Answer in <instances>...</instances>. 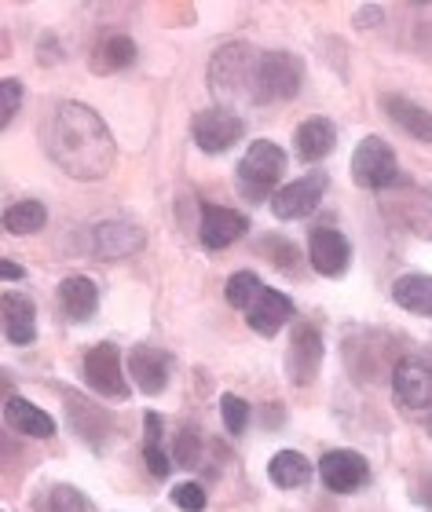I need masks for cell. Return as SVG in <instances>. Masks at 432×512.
I'll use <instances>...</instances> for the list:
<instances>
[{
	"mask_svg": "<svg viewBox=\"0 0 432 512\" xmlns=\"http://www.w3.org/2000/svg\"><path fill=\"white\" fill-rule=\"evenodd\" d=\"M41 143L48 150V158L77 183L103 180L118 161L110 128L85 103H55L41 128Z\"/></svg>",
	"mask_w": 432,
	"mask_h": 512,
	"instance_id": "cell-1",
	"label": "cell"
},
{
	"mask_svg": "<svg viewBox=\"0 0 432 512\" xmlns=\"http://www.w3.org/2000/svg\"><path fill=\"white\" fill-rule=\"evenodd\" d=\"M264 52H257L253 44L235 41L224 44L209 63V88L220 99V107L235 110L246 103H257V74Z\"/></svg>",
	"mask_w": 432,
	"mask_h": 512,
	"instance_id": "cell-2",
	"label": "cell"
},
{
	"mask_svg": "<svg viewBox=\"0 0 432 512\" xmlns=\"http://www.w3.org/2000/svg\"><path fill=\"white\" fill-rule=\"evenodd\" d=\"M282 172H286V154H282V147H275L271 139H257V143H249V150L242 154V161H238L235 183H238V191H242V198L264 202V198L275 191V183L282 180Z\"/></svg>",
	"mask_w": 432,
	"mask_h": 512,
	"instance_id": "cell-3",
	"label": "cell"
},
{
	"mask_svg": "<svg viewBox=\"0 0 432 512\" xmlns=\"http://www.w3.org/2000/svg\"><path fill=\"white\" fill-rule=\"evenodd\" d=\"M352 180L356 187H367V191H389L400 183V165H396V154L381 136H367L352 154Z\"/></svg>",
	"mask_w": 432,
	"mask_h": 512,
	"instance_id": "cell-4",
	"label": "cell"
},
{
	"mask_svg": "<svg viewBox=\"0 0 432 512\" xmlns=\"http://www.w3.org/2000/svg\"><path fill=\"white\" fill-rule=\"evenodd\" d=\"M304 63L290 52H264L257 74V103H286L301 92Z\"/></svg>",
	"mask_w": 432,
	"mask_h": 512,
	"instance_id": "cell-5",
	"label": "cell"
},
{
	"mask_svg": "<svg viewBox=\"0 0 432 512\" xmlns=\"http://www.w3.org/2000/svg\"><path fill=\"white\" fill-rule=\"evenodd\" d=\"M326 194V172H308V176H297L293 183L279 187L271 194V213L279 220H304L319 209Z\"/></svg>",
	"mask_w": 432,
	"mask_h": 512,
	"instance_id": "cell-6",
	"label": "cell"
},
{
	"mask_svg": "<svg viewBox=\"0 0 432 512\" xmlns=\"http://www.w3.org/2000/svg\"><path fill=\"white\" fill-rule=\"evenodd\" d=\"M85 381L92 392L107 395V399H125L129 395V381L121 370V352L114 344H96L85 355Z\"/></svg>",
	"mask_w": 432,
	"mask_h": 512,
	"instance_id": "cell-7",
	"label": "cell"
},
{
	"mask_svg": "<svg viewBox=\"0 0 432 512\" xmlns=\"http://www.w3.org/2000/svg\"><path fill=\"white\" fill-rule=\"evenodd\" d=\"M242 132H246L242 118L227 107L202 110L195 118V125H191V136H195V143L206 150V154H224L227 147H235L238 139H242Z\"/></svg>",
	"mask_w": 432,
	"mask_h": 512,
	"instance_id": "cell-8",
	"label": "cell"
},
{
	"mask_svg": "<svg viewBox=\"0 0 432 512\" xmlns=\"http://www.w3.org/2000/svg\"><path fill=\"white\" fill-rule=\"evenodd\" d=\"M319 476H323L326 491L334 494H356L359 487H367L370 465L356 450H326L319 461Z\"/></svg>",
	"mask_w": 432,
	"mask_h": 512,
	"instance_id": "cell-9",
	"label": "cell"
},
{
	"mask_svg": "<svg viewBox=\"0 0 432 512\" xmlns=\"http://www.w3.org/2000/svg\"><path fill=\"white\" fill-rule=\"evenodd\" d=\"M392 392L407 410H429L432 406V366L418 355H403L392 370Z\"/></svg>",
	"mask_w": 432,
	"mask_h": 512,
	"instance_id": "cell-10",
	"label": "cell"
},
{
	"mask_svg": "<svg viewBox=\"0 0 432 512\" xmlns=\"http://www.w3.org/2000/svg\"><path fill=\"white\" fill-rule=\"evenodd\" d=\"M249 231V216L238 213V209H227V205H206L202 209V224H198V238L206 249H227L235 246L238 238Z\"/></svg>",
	"mask_w": 432,
	"mask_h": 512,
	"instance_id": "cell-11",
	"label": "cell"
},
{
	"mask_svg": "<svg viewBox=\"0 0 432 512\" xmlns=\"http://www.w3.org/2000/svg\"><path fill=\"white\" fill-rule=\"evenodd\" d=\"M308 256H312V267L319 275L341 278L348 271V260H352V246L337 227H315L308 238Z\"/></svg>",
	"mask_w": 432,
	"mask_h": 512,
	"instance_id": "cell-12",
	"label": "cell"
},
{
	"mask_svg": "<svg viewBox=\"0 0 432 512\" xmlns=\"http://www.w3.org/2000/svg\"><path fill=\"white\" fill-rule=\"evenodd\" d=\"M143 231L129 220H107L92 231V253L103 256V260H121V256H132L143 249Z\"/></svg>",
	"mask_w": 432,
	"mask_h": 512,
	"instance_id": "cell-13",
	"label": "cell"
},
{
	"mask_svg": "<svg viewBox=\"0 0 432 512\" xmlns=\"http://www.w3.org/2000/svg\"><path fill=\"white\" fill-rule=\"evenodd\" d=\"M319 366H323V337L312 330V326H301V330L293 333V344H290V355H286V370H290V381L293 384H312L315 374H319Z\"/></svg>",
	"mask_w": 432,
	"mask_h": 512,
	"instance_id": "cell-14",
	"label": "cell"
},
{
	"mask_svg": "<svg viewBox=\"0 0 432 512\" xmlns=\"http://www.w3.org/2000/svg\"><path fill=\"white\" fill-rule=\"evenodd\" d=\"M290 319H293V300L286 293H279V289H260V297L246 311L249 330L260 333V337H275Z\"/></svg>",
	"mask_w": 432,
	"mask_h": 512,
	"instance_id": "cell-15",
	"label": "cell"
},
{
	"mask_svg": "<svg viewBox=\"0 0 432 512\" xmlns=\"http://www.w3.org/2000/svg\"><path fill=\"white\" fill-rule=\"evenodd\" d=\"M169 370H173V359H169L165 352H158V348H147V344L132 348L129 374H132V381L140 384V392L162 395L165 384H169Z\"/></svg>",
	"mask_w": 432,
	"mask_h": 512,
	"instance_id": "cell-16",
	"label": "cell"
},
{
	"mask_svg": "<svg viewBox=\"0 0 432 512\" xmlns=\"http://www.w3.org/2000/svg\"><path fill=\"white\" fill-rule=\"evenodd\" d=\"M59 308L70 322H88L99 311V289L92 278L70 275L59 282Z\"/></svg>",
	"mask_w": 432,
	"mask_h": 512,
	"instance_id": "cell-17",
	"label": "cell"
},
{
	"mask_svg": "<svg viewBox=\"0 0 432 512\" xmlns=\"http://www.w3.org/2000/svg\"><path fill=\"white\" fill-rule=\"evenodd\" d=\"M0 311H4V333L11 344H30L37 337V311L33 300L22 293H4L0 297Z\"/></svg>",
	"mask_w": 432,
	"mask_h": 512,
	"instance_id": "cell-18",
	"label": "cell"
},
{
	"mask_svg": "<svg viewBox=\"0 0 432 512\" xmlns=\"http://www.w3.org/2000/svg\"><path fill=\"white\" fill-rule=\"evenodd\" d=\"M4 417H8V425L15 432L30 439H52L55 436V421L44 414L41 406H33L30 399H22V395H11L8 403H4Z\"/></svg>",
	"mask_w": 432,
	"mask_h": 512,
	"instance_id": "cell-19",
	"label": "cell"
},
{
	"mask_svg": "<svg viewBox=\"0 0 432 512\" xmlns=\"http://www.w3.org/2000/svg\"><path fill=\"white\" fill-rule=\"evenodd\" d=\"M293 143H297V154L304 161H323L326 154H334L337 147V128L330 118H308L297 132H293Z\"/></svg>",
	"mask_w": 432,
	"mask_h": 512,
	"instance_id": "cell-20",
	"label": "cell"
},
{
	"mask_svg": "<svg viewBox=\"0 0 432 512\" xmlns=\"http://www.w3.org/2000/svg\"><path fill=\"white\" fill-rule=\"evenodd\" d=\"M385 110H389V118L396 121L407 136L432 143V110L418 107L414 99H403V96H385Z\"/></svg>",
	"mask_w": 432,
	"mask_h": 512,
	"instance_id": "cell-21",
	"label": "cell"
},
{
	"mask_svg": "<svg viewBox=\"0 0 432 512\" xmlns=\"http://www.w3.org/2000/svg\"><path fill=\"white\" fill-rule=\"evenodd\" d=\"M392 300L411 315L432 319V275H400L392 282Z\"/></svg>",
	"mask_w": 432,
	"mask_h": 512,
	"instance_id": "cell-22",
	"label": "cell"
},
{
	"mask_svg": "<svg viewBox=\"0 0 432 512\" xmlns=\"http://www.w3.org/2000/svg\"><path fill=\"white\" fill-rule=\"evenodd\" d=\"M268 476L282 491H297V487H304V483L312 480V461L304 458L301 450H279L268 461Z\"/></svg>",
	"mask_w": 432,
	"mask_h": 512,
	"instance_id": "cell-23",
	"label": "cell"
},
{
	"mask_svg": "<svg viewBox=\"0 0 432 512\" xmlns=\"http://www.w3.org/2000/svg\"><path fill=\"white\" fill-rule=\"evenodd\" d=\"M143 461H147L154 480H165L169 469H173V461H169V454L162 447V417L158 414L143 417Z\"/></svg>",
	"mask_w": 432,
	"mask_h": 512,
	"instance_id": "cell-24",
	"label": "cell"
},
{
	"mask_svg": "<svg viewBox=\"0 0 432 512\" xmlns=\"http://www.w3.org/2000/svg\"><path fill=\"white\" fill-rule=\"evenodd\" d=\"M411 198H414V205L392 202V205H396V220H400L403 227L418 231L422 238H432V191H422V187H414Z\"/></svg>",
	"mask_w": 432,
	"mask_h": 512,
	"instance_id": "cell-25",
	"label": "cell"
},
{
	"mask_svg": "<svg viewBox=\"0 0 432 512\" xmlns=\"http://www.w3.org/2000/svg\"><path fill=\"white\" fill-rule=\"evenodd\" d=\"M136 63V44L129 41V37H121V33H110L107 41L96 48V59H92V66H96L99 74H110V70H125V66Z\"/></svg>",
	"mask_w": 432,
	"mask_h": 512,
	"instance_id": "cell-26",
	"label": "cell"
},
{
	"mask_svg": "<svg viewBox=\"0 0 432 512\" xmlns=\"http://www.w3.org/2000/svg\"><path fill=\"white\" fill-rule=\"evenodd\" d=\"M48 224V213H44L41 202H15L8 205V213H4V227H8V235H37L41 227Z\"/></svg>",
	"mask_w": 432,
	"mask_h": 512,
	"instance_id": "cell-27",
	"label": "cell"
},
{
	"mask_svg": "<svg viewBox=\"0 0 432 512\" xmlns=\"http://www.w3.org/2000/svg\"><path fill=\"white\" fill-rule=\"evenodd\" d=\"M37 512H92L88 498L77 487H66V483H55L37 498Z\"/></svg>",
	"mask_w": 432,
	"mask_h": 512,
	"instance_id": "cell-28",
	"label": "cell"
},
{
	"mask_svg": "<svg viewBox=\"0 0 432 512\" xmlns=\"http://www.w3.org/2000/svg\"><path fill=\"white\" fill-rule=\"evenodd\" d=\"M260 278L253 275V271H238V275H231L227 278V286H224V297H227V304L231 308H238V311H249V304L260 297Z\"/></svg>",
	"mask_w": 432,
	"mask_h": 512,
	"instance_id": "cell-29",
	"label": "cell"
},
{
	"mask_svg": "<svg viewBox=\"0 0 432 512\" xmlns=\"http://www.w3.org/2000/svg\"><path fill=\"white\" fill-rule=\"evenodd\" d=\"M220 414H224V428L231 436H242L249 428V403L238 399L235 392H227L224 399H220Z\"/></svg>",
	"mask_w": 432,
	"mask_h": 512,
	"instance_id": "cell-30",
	"label": "cell"
},
{
	"mask_svg": "<svg viewBox=\"0 0 432 512\" xmlns=\"http://www.w3.org/2000/svg\"><path fill=\"white\" fill-rule=\"evenodd\" d=\"M198 454H202V436H198V428H184V432L176 436L173 458L180 461V469H195Z\"/></svg>",
	"mask_w": 432,
	"mask_h": 512,
	"instance_id": "cell-31",
	"label": "cell"
},
{
	"mask_svg": "<svg viewBox=\"0 0 432 512\" xmlns=\"http://www.w3.org/2000/svg\"><path fill=\"white\" fill-rule=\"evenodd\" d=\"M19 107H22V81H15V77L0 81V125H11Z\"/></svg>",
	"mask_w": 432,
	"mask_h": 512,
	"instance_id": "cell-32",
	"label": "cell"
},
{
	"mask_svg": "<svg viewBox=\"0 0 432 512\" xmlns=\"http://www.w3.org/2000/svg\"><path fill=\"white\" fill-rule=\"evenodd\" d=\"M173 505L184 512H206V491L198 483H180L173 487Z\"/></svg>",
	"mask_w": 432,
	"mask_h": 512,
	"instance_id": "cell-33",
	"label": "cell"
},
{
	"mask_svg": "<svg viewBox=\"0 0 432 512\" xmlns=\"http://www.w3.org/2000/svg\"><path fill=\"white\" fill-rule=\"evenodd\" d=\"M264 253L275 260L279 271H297V267H293L297 264V246H290L286 238H268V242H264Z\"/></svg>",
	"mask_w": 432,
	"mask_h": 512,
	"instance_id": "cell-34",
	"label": "cell"
},
{
	"mask_svg": "<svg viewBox=\"0 0 432 512\" xmlns=\"http://www.w3.org/2000/svg\"><path fill=\"white\" fill-rule=\"evenodd\" d=\"M378 22H385V8L367 4V8L356 11V30H370V26H378Z\"/></svg>",
	"mask_w": 432,
	"mask_h": 512,
	"instance_id": "cell-35",
	"label": "cell"
},
{
	"mask_svg": "<svg viewBox=\"0 0 432 512\" xmlns=\"http://www.w3.org/2000/svg\"><path fill=\"white\" fill-rule=\"evenodd\" d=\"M0 275L8 278V282H19V278H22V267L15 264V260H0Z\"/></svg>",
	"mask_w": 432,
	"mask_h": 512,
	"instance_id": "cell-36",
	"label": "cell"
},
{
	"mask_svg": "<svg viewBox=\"0 0 432 512\" xmlns=\"http://www.w3.org/2000/svg\"><path fill=\"white\" fill-rule=\"evenodd\" d=\"M418 498H422V502L432 509V480H429V483H422V491H418Z\"/></svg>",
	"mask_w": 432,
	"mask_h": 512,
	"instance_id": "cell-37",
	"label": "cell"
},
{
	"mask_svg": "<svg viewBox=\"0 0 432 512\" xmlns=\"http://www.w3.org/2000/svg\"><path fill=\"white\" fill-rule=\"evenodd\" d=\"M425 428H429V436H432V414H429V421H425Z\"/></svg>",
	"mask_w": 432,
	"mask_h": 512,
	"instance_id": "cell-38",
	"label": "cell"
}]
</instances>
